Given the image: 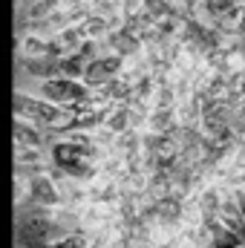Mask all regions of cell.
Masks as SVG:
<instances>
[{
  "mask_svg": "<svg viewBox=\"0 0 245 248\" xmlns=\"http://www.w3.org/2000/svg\"><path fill=\"white\" fill-rule=\"evenodd\" d=\"M17 119L44 127L52 139H61L63 133L72 127V110L61 107L55 101H46L38 93H26V90H15V104H12Z\"/></svg>",
  "mask_w": 245,
  "mask_h": 248,
  "instance_id": "cell-1",
  "label": "cell"
},
{
  "mask_svg": "<svg viewBox=\"0 0 245 248\" xmlns=\"http://www.w3.org/2000/svg\"><path fill=\"white\" fill-rule=\"evenodd\" d=\"M124 63L127 58L119 55V52H101V55H95V58H90V61L84 63V84L90 87V90H104L107 84H113L119 75H122Z\"/></svg>",
  "mask_w": 245,
  "mask_h": 248,
  "instance_id": "cell-2",
  "label": "cell"
},
{
  "mask_svg": "<svg viewBox=\"0 0 245 248\" xmlns=\"http://www.w3.org/2000/svg\"><path fill=\"white\" fill-rule=\"evenodd\" d=\"M26 199L29 202H38V205H49V208L61 205V190H58V182L49 176V170L26 179Z\"/></svg>",
  "mask_w": 245,
  "mask_h": 248,
  "instance_id": "cell-3",
  "label": "cell"
},
{
  "mask_svg": "<svg viewBox=\"0 0 245 248\" xmlns=\"http://www.w3.org/2000/svg\"><path fill=\"white\" fill-rule=\"evenodd\" d=\"M12 136H15V144H26V147H49V144L55 141V139H52L44 127L26 122V119H17V116H15Z\"/></svg>",
  "mask_w": 245,
  "mask_h": 248,
  "instance_id": "cell-4",
  "label": "cell"
},
{
  "mask_svg": "<svg viewBox=\"0 0 245 248\" xmlns=\"http://www.w3.org/2000/svg\"><path fill=\"white\" fill-rule=\"evenodd\" d=\"M15 165H49V147L15 144Z\"/></svg>",
  "mask_w": 245,
  "mask_h": 248,
  "instance_id": "cell-5",
  "label": "cell"
},
{
  "mask_svg": "<svg viewBox=\"0 0 245 248\" xmlns=\"http://www.w3.org/2000/svg\"><path fill=\"white\" fill-rule=\"evenodd\" d=\"M46 248H90V231H69L58 240H52Z\"/></svg>",
  "mask_w": 245,
  "mask_h": 248,
  "instance_id": "cell-6",
  "label": "cell"
},
{
  "mask_svg": "<svg viewBox=\"0 0 245 248\" xmlns=\"http://www.w3.org/2000/svg\"><path fill=\"white\" fill-rule=\"evenodd\" d=\"M237 35H245V3H243V12H240V20H237Z\"/></svg>",
  "mask_w": 245,
  "mask_h": 248,
  "instance_id": "cell-7",
  "label": "cell"
}]
</instances>
